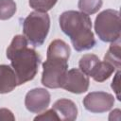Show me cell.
Returning a JSON list of instances; mask_svg holds the SVG:
<instances>
[{
  "label": "cell",
  "instance_id": "cell-14",
  "mask_svg": "<svg viewBox=\"0 0 121 121\" xmlns=\"http://www.w3.org/2000/svg\"><path fill=\"white\" fill-rule=\"evenodd\" d=\"M99 58L96 55L94 54H85L83 55L78 62V66L79 69L88 77L91 76L93 70L95 69V67L96 66V64L99 61Z\"/></svg>",
  "mask_w": 121,
  "mask_h": 121
},
{
  "label": "cell",
  "instance_id": "cell-18",
  "mask_svg": "<svg viewBox=\"0 0 121 121\" xmlns=\"http://www.w3.org/2000/svg\"><path fill=\"white\" fill-rule=\"evenodd\" d=\"M35 121L37 120H48V121H59L60 118L58 116V114L56 113V112L51 109V110H47L45 112H43V113L37 115L34 118Z\"/></svg>",
  "mask_w": 121,
  "mask_h": 121
},
{
  "label": "cell",
  "instance_id": "cell-16",
  "mask_svg": "<svg viewBox=\"0 0 121 121\" xmlns=\"http://www.w3.org/2000/svg\"><path fill=\"white\" fill-rule=\"evenodd\" d=\"M16 12V4L13 0H0V20H8Z\"/></svg>",
  "mask_w": 121,
  "mask_h": 121
},
{
  "label": "cell",
  "instance_id": "cell-19",
  "mask_svg": "<svg viewBox=\"0 0 121 121\" xmlns=\"http://www.w3.org/2000/svg\"><path fill=\"white\" fill-rule=\"evenodd\" d=\"M112 89L114 91L116 98L120 100V71L117 70L115 76L113 77V79L112 81Z\"/></svg>",
  "mask_w": 121,
  "mask_h": 121
},
{
  "label": "cell",
  "instance_id": "cell-10",
  "mask_svg": "<svg viewBox=\"0 0 121 121\" xmlns=\"http://www.w3.org/2000/svg\"><path fill=\"white\" fill-rule=\"evenodd\" d=\"M17 78L13 69L7 64L0 65V94H7L15 89Z\"/></svg>",
  "mask_w": 121,
  "mask_h": 121
},
{
  "label": "cell",
  "instance_id": "cell-7",
  "mask_svg": "<svg viewBox=\"0 0 121 121\" xmlns=\"http://www.w3.org/2000/svg\"><path fill=\"white\" fill-rule=\"evenodd\" d=\"M89 83L90 81L87 75L80 69L73 68L66 72L61 88L73 94H82L88 90Z\"/></svg>",
  "mask_w": 121,
  "mask_h": 121
},
{
  "label": "cell",
  "instance_id": "cell-4",
  "mask_svg": "<svg viewBox=\"0 0 121 121\" xmlns=\"http://www.w3.org/2000/svg\"><path fill=\"white\" fill-rule=\"evenodd\" d=\"M95 30L103 42L112 43L120 39V15L115 9L100 12L95 21Z\"/></svg>",
  "mask_w": 121,
  "mask_h": 121
},
{
  "label": "cell",
  "instance_id": "cell-2",
  "mask_svg": "<svg viewBox=\"0 0 121 121\" xmlns=\"http://www.w3.org/2000/svg\"><path fill=\"white\" fill-rule=\"evenodd\" d=\"M59 23L62 32L70 38L77 51L89 50L95 45L89 15L81 11L67 10L60 14Z\"/></svg>",
  "mask_w": 121,
  "mask_h": 121
},
{
  "label": "cell",
  "instance_id": "cell-1",
  "mask_svg": "<svg viewBox=\"0 0 121 121\" xmlns=\"http://www.w3.org/2000/svg\"><path fill=\"white\" fill-rule=\"evenodd\" d=\"M27 44L28 42L25 36L16 35L7 48V57L10 60L11 68L16 75L17 85L33 79L41 63V56Z\"/></svg>",
  "mask_w": 121,
  "mask_h": 121
},
{
  "label": "cell",
  "instance_id": "cell-12",
  "mask_svg": "<svg viewBox=\"0 0 121 121\" xmlns=\"http://www.w3.org/2000/svg\"><path fill=\"white\" fill-rule=\"evenodd\" d=\"M70 47L69 45L62 40H54L50 43L47 48L46 57H58L69 60L70 57Z\"/></svg>",
  "mask_w": 121,
  "mask_h": 121
},
{
  "label": "cell",
  "instance_id": "cell-8",
  "mask_svg": "<svg viewBox=\"0 0 121 121\" xmlns=\"http://www.w3.org/2000/svg\"><path fill=\"white\" fill-rule=\"evenodd\" d=\"M50 103V94L43 88H35L28 91L25 97V105L27 111L33 113H41L47 109Z\"/></svg>",
  "mask_w": 121,
  "mask_h": 121
},
{
  "label": "cell",
  "instance_id": "cell-11",
  "mask_svg": "<svg viewBox=\"0 0 121 121\" xmlns=\"http://www.w3.org/2000/svg\"><path fill=\"white\" fill-rule=\"evenodd\" d=\"M115 70L116 68L111 63L105 60L104 61L99 60L90 77H92L94 80H95L96 82H103L106 79H108Z\"/></svg>",
  "mask_w": 121,
  "mask_h": 121
},
{
  "label": "cell",
  "instance_id": "cell-13",
  "mask_svg": "<svg viewBox=\"0 0 121 121\" xmlns=\"http://www.w3.org/2000/svg\"><path fill=\"white\" fill-rule=\"evenodd\" d=\"M120 39L112 42L110 48L108 49L106 55L104 56V60L113 65L117 70L121 66V58H120Z\"/></svg>",
  "mask_w": 121,
  "mask_h": 121
},
{
  "label": "cell",
  "instance_id": "cell-6",
  "mask_svg": "<svg viewBox=\"0 0 121 121\" xmlns=\"http://www.w3.org/2000/svg\"><path fill=\"white\" fill-rule=\"evenodd\" d=\"M113 104V95L106 92H92L83 98L84 108L95 113L106 112L112 108Z\"/></svg>",
  "mask_w": 121,
  "mask_h": 121
},
{
  "label": "cell",
  "instance_id": "cell-9",
  "mask_svg": "<svg viewBox=\"0 0 121 121\" xmlns=\"http://www.w3.org/2000/svg\"><path fill=\"white\" fill-rule=\"evenodd\" d=\"M58 114L60 120L72 121L77 118L78 108L77 105L70 99L60 98L53 104L52 108Z\"/></svg>",
  "mask_w": 121,
  "mask_h": 121
},
{
  "label": "cell",
  "instance_id": "cell-15",
  "mask_svg": "<svg viewBox=\"0 0 121 121\" xmlns=\"http://www.w3.org/2000/svg\"><path fill=\"white\" fill-rule=\"evenodd\" d=\"M79 10L87 15L95 14L102 7V0H78Z\"/></svg>",
  "mask_w": 121,
  "mask_h": 121
},
{
  "label": "cell",
  "instance_id": "cell-5",
  "mask_svg": "<svg viewBox=\"0 0 121 121\" xmlns=\"http://www.w3.org/2000/svg\"><path fill=\"white\" fill-rule=\"evenodd\" d=\"M67 71V59L58 57H46V60L43 63V85L50 89L61 88Z\"/></svg>",
  "mask_w": 121,
  "mask_h": 121
},
{
  "label": "cell",
  "instance_id": "cell-17",
  "mask_svg": "<svg viewBox=\"0 0 121 121\" xmlns=\"http://www.w3.org/2000/svg\"><path fill=\"white\" fill-rule=\"evenodd\" d=\"M58 0H29V6L36 11L46 12L50 10Z\"/></svg>",
  "mask_w": 121,
  "mask_h": 121
},
{
  "label": "cell",
  "instance_id": "cell-20",
  "mask_svg": "<svg viewBox=\"0 0 121 121\" xmlns=\"http://www.w3.org/2000/svg\"><path fill=\"white\" fill-rule=\"evenodd\" d=\"M0 120L13 121V120H15V117H14V115L10 110L3 108V109H0Z\"/></svg>",
  "mask_w": 121,
  "mask_h": 121
},
{
  "label": "cell",
  "instance_id": "cell-3",
  "mask_svg": "<svg viewBox=\"0 0 121 121\" xmlns=\"http://www.w3.org/2000/svg\"><path fill=\"white\" fill-rule=\"evenodd\" d=\"M50 28V18L46 12L32 11L24 20L23 32L27 42L33 46H41Z\"/></svg>",
  "mask_w": 121,
  "mask_h": 121
}]
</instances>
